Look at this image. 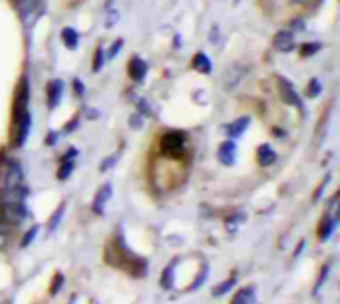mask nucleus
<instances>
[{
	"mask_svg": "<svg viewBox=\"0 0 340 304\" xmlns=\"http://www.w3.org/2000/svg\"><path fill=\"white\" fill-rule=\"evenodd\" d=\"M16 10L26 24V28H30L34 22H38V18H42L46 12L44 0H16Z\"/></svg>",
	"mask_w": 340,
	"mask_h": 304,
	"instance_id": "nucleus-1",
	"label": "nucleus"
},
{
	"mask_svg": "<svg viewBox=\"0 0 340 304\" xmlns=\"http://www.w3.org/2000/svg\"><path fill=\"white\" fill-rule=\"evenodd\" d=\"M185 143H187V138L183 131H167L161 138V151L169 157H179L185 151Z\"/></svg>",
	"mask_w": 340,
	"mask_h": 304,
	"instance_id": "nucleus-2",
	"label": "nucleus"
},
{
	"mask_svg": "<svg viewBox=\"0 0 340 304\" xmlns=\"http://www.w3.org/2000/svg\"><path fill=\"white\" fill-rule=\"evenodd\" d=\"M24 185V171L18 161H8L4 165V177H2V189L0 191H8V189H16Z\"/></svg>",
	"mask_w": 340,
	"mask_h": 304,
	"instance_id": "nucleus-3",
	"label": "nucleus"
},
{
	"mask_svg": "<svg viewBox=\"0 0 340 304\" xmlns=\"http://www.w3.org/2000/svg\"><path fill=\"white\" fill-rule=\"evenodd\" d=\"M2 217L4 221H8L10 225H20L28 217L26 203H16V205H2Z\"/></svg>",
	"mask_w": 340,
	"mask_h": 304,
	"instance_id": "nucleus-4",
	"label": "nucleus"
},
{
	"mask_svg": "<svg viewBox=\"0 0 340 304\" xmlns=\"http://www.w3.org/2000/svg\"><path fill=\"white\" fill-rule=\"evenodd\" d=\"M243 76H245V66L239 64V62H235L233 66L227 68L225 76H223V88L225 90H235L239 86V82H241Z\"/></svg>",
	"mask_w": 340,
	"mask_h": 304,
	"instance_id": "nucleus-5",
	"label": "nucleus"
},
{
	"mask_svg": "<svg viewBox=\"0 0 340 304\" xmlns=\"http://www.w3.org/2000/svg\"><path fill=\"white\" fill-rule=\"evenodd\" d=\"M279 92H281V97H283L285 104L295 106V108H298V110H302V102H300V97H298V94L295 92V88L291 86V82H287L285 78H279Z\"/></svg>",
	"mask_w": 340,
	"mask_h": 304,
	"instance_id": "nucleus-6",
	"label": "nucleus"
},
{
	"mask_svg": "<svg viewBox=\"0 0 340 304\" xmlns=\"http://www.w3.org/2000/svg\"><path fill=\"white\" fill-rule=\"evenodd\" d=\"M110 199H112V183H104L102 187L98 189L96 199H94V203H91L94 213H96V215H104V209H106V205H108Z\"/></svg>",
	"mask_w": 340,
	"mask_h": 304,
	"instance_id": "nucleus-7",
	"label": "nucleus"
},
{
	"mask_svg": "<svg viewBox=\"0 0 340 304\" xmlns=\"http://www.w3.org/2000/svg\"><path fill=\"white\" fill-rule=\"evenodd\" d=\"M217 159L223 165H227V167L235 163V159H237V145H235V141L229 140V141H223V143L219 145Z\"/></svg>",
	"mask_w": 340,
	"mask_h": 304,
	"instance_id": "nucleus-8",
	"label": "nucleus"
},
{
	"mask_svg": "<svg viewBox=\"0 0 340 304\" xmlns=\"http://www.w3.org/2000/svg\"><path fill=\"white\" fill-rule=\"evenodd\" d=\"M62 94H64V82L62 80H52L48 84V108L50 110H54V108L60 106Z\"/></svg>",
	"mask_w": 340,
	"mask_h": 304,
	"instance_id": "nucleus-9",
	"label": "nucleus"
},
{
	"mask_svg": "<svg viewBox=\"0 0 340 304\" xmlns=\"http://www.w3.org/2000/svg\"><path fill=\"white\" fill-rule=\"evenodd\" d=\"M272 44L279 52H291L295 48V34L291 30H281V32L274 34Z\"/></svg>",
	"mask_w": 340,
	"mask_h": 304,
	"instance_id": "nucleus-10",
	"label": "nucleus"
},
{
	"mask_svg": "<svg viewBox=\"0 0 340 304\" xmlns=\"http://www.w3.org/2000/svg\"><path fill=\"white\" fill-rule=\"evenodd\" d=\"M128 70H130V78H132L134 82H141V80L145 78V74H147V64H145L139 56H134V58L130 60Z\"/></svg>",
	"mask_w": 340,
	"mask_h": 304,
	"instance_id": "nucleus-11",
	"label": "nucleus"
},
{
	"mask_svg": "<svg viewBox=\"0 0 340 304\" xmlns=\"http://www.w3.org/2000/svg\"><path fill=\"white\" fill-rule=\"evenodd\" d=\"M257 161H259V165H263V167H271L276 161V153H274V149H272L269 143H263L257 149Z\"/></svg>",
	"mask_w": 340,
	"mask_h": 304,
	"instance_id": "nucleus-12",
	"label": "nucleus"
},
{
	"mask_svg": "<svg viewBox=\"0 0 340 304\" xmlns=\"http://www.w3.org/2000/svg\"><path fill=\"white\" fill-rule=\"evenodd\" d=\"M249 123H251V117L247 116H243V117H239V119H235L233 123H229L227 125V136L229 138H241L243 133H245V129L249 127Z\"/></svg>",
	"mask_w": 340,
	"mask_h": 304,
	"instance_id": "nucleus-13",
	"label": "nucleus"
},
{
	"mask_svg": "<svg viewBox=\"0 0 340 304\" xmlns=\"http://www.w3.org/2000/svg\"><path fill=\"white\" fill-rule=\"evenodd\" d=\"M177 260L179 258H173L165 268H163V273H161V281L159 284L165 288V290H169V288H173V281H175V266H177Z\"/></svg>",
	"mask_w": 340,
	"mask_h": 304,
	"instance_id": "nucleus-14",
	"label": "nucleus"
},
{
	"mask_svg": "<svg viewBox=\"0 0 340 304\" xmlns=\"http://www.w3.org/2000/svg\"><path fill=\"white\" fill-rule=\"evenodd\" d=\"M62 42H64V46L68 48V50H76V48H78V44H80V34L76 32V28L66 26V28L62 30Z\"/></svg>",
	"mask_w": 340,
	"mask_h": 304,
	"instance_id": "nucleus-15",
	"label": "nucleus"
},
{
	"mask_svg": "<svg viewBox=\"0 0 340 304\" xmlns=\"http://www.w3.org/2000/svg\"><path fill=\"white\" fill-rule=\"evenodd\" d=\"M231 304H255V288H253V286L241 288V290L233 296Z\"/></svg>",
	"mask_w": 340,
	"mask_h": 304,
	"instance_id": "nucleus-16",
	"label": "nucleus"
},
{
	"mask_svg": "<svg viewBox=\"0 0 340 304\" xmlns=\"http://www.w3.org/2000/svg\"><path fill=\"white\" fill-rule=\"evenodd\" d=\"M193 68L197 72H201V74H211V62H209V58L205 56L203 52H199L193 58Z\"/></svg>",
	"mask_w": 340,
	"mask_h": 304,
	"instance_id": "nucleus-17",
	"label": "nucleus"
},
{
	"mask_svg": "<svg viewBox=\"0 0 340 304\" xmlns=\"http://www.w3.org/2000/svg\"><path fill=\"white\" fill-rule=\"evenodd\" d=\"M64 211H66V203H60L58 209L54 211V215L48 219V229H50V231H56V229H58V225H60L62 219H64Z\"/></svg>",
	"mask_w": 340,
	"mask_h": 304,
	"instance_id": "nucleus-18",
	"label": "nucleus"
},
{
	"mask_svg": "<svg viewBox=\"0 0 340 304\" xmlns=\"http://www.w3.org/2000/svg\"><path fill=\"white\" fill-rule=\"evenodd\" d=\"M243 221H245V213L237 211V213H235L233 217H229V219H227V223H225V225H227V231H229V233H235V231L239 229V225H241Z\"/></svg>",
	"mask_w": 340,
	"mask_h": 304,
	"instance_id": "nucleus-19",
	"label": "nucleus"
},
{
	"mask_svg": "<svg viewBox=\"0 0 340 304\" xmlns=\"http://www.w3.org/2000/svg\"><path fill=\"white\" fill-rule=\"evenodd\" d=\"M74 159H70V161H62V165H60V169H58V173H56V177L60 179V181H66L70 175L74 173Z\"/></svg>",
	"mask_w": 340,
	"mask_h": 304,
	"instance_id": "nucleus-20",
	"label": "nucleus"
},
{
	"mask_svg": "<svg viewBox=\"0 0 340 304\" xmlns=\"http://www.w3.org/2000/svg\"><path fill=\"white\" fill-rule=\"evenodd\" d=\"M235 282H237V277H231V279H227V281H223L215 290H213V296H223V294H227L233 286H235Z\"/></svg>",
	"mask_w": 340,
	"mask_h": 304,
	"instance_id": "nucleus-21",
	"label": "nucleus"
},
{
	"mask_svg": "<svg viewBox=\"0 0 340 304\" xmlns=\"http://www.w3.org/2000/svg\"><path fill=\"white\" fill-rule=\"evenodd\" d=\"M320 48H322V44H320V42H304V44L300 46V56H302V58L315 56Z\"/></svg>",
	"mask_w": 340,
	"mask_h": 304,
	"instance_id": "nucleus-22",
	"label": "nucleus"
},
{
	"mask_svg": "<svg viewBox=\"0 0 340 304\" xmlns=\"http://www.w3.org/2000/svg\"><path fill=\"white\" fill-rule=\"evenodd\" d=\"M106 64V50L104 48H98L96 50V56H94V72H100Z\"/></svg>",
	"mask_w": 340,
	"mask_h": 304,
	"instance_id": "nucleus-23",
	"label": "nucleus"
},
{
	"mask_svg": "<svg viewBox=\"0 0 340 304\" xmlns=\"http://www.w3.org/2000/svg\"><path fill=\"white\" fill-rule=\"evenodd\" d=\"M320 92H322L320 82H318L317 78H313V80L308 82V86H306V95H308V97H317Z\"/></svg>",
	"mask_w": 340,
	"mask_h": 304,
	"instance_id": "nucleus-24",
	"label": "nucleus"
},
{
	"mask_svg": "<svg viewBox=\"0 0 340 304\" xmlns=\"http://www.w3.org/2000/svg\"><path fill=\"white\" fill-rule=\"evenodd\" d=\"M207 273H209V268H207V264H205L203 271H201V275H199V279H195V281H193V284L189 286V290H195V288H199V286H201V284L207 281Z\"/></svg>",
	"mask_w": 340,
	"mask_h": 304,
	"instance_id": "nucleus-25",
	"label": "nucleus"
},
{
	"mask_svg": "<svg viewBox=\"0 0 340 304\" xmlns=\"http://www.w3.org/2000/svg\"><path fill=\"white\" fill-rule=\"evenodd\" d=\"M121 46H123V40H121V38H117V40L112 44V48H110V52L106 54V58H115V56H117V52L121 50Z\"/></svg>",
	"mask_w": 340,
	"mask_h": 304,
	"instance_id": "nucleus-26",
	"label": "nucleus"
},
{
	"mask_svg": "<svg viewBox=\"0 0 340 304\" xmlns=\"http://www.w3.org/2000/svg\"><path fill=\"white\" fill-rule=\"evenodd\" d=\"M117 157H119V153H113V155H110L108 159H104V161L100 163V171H108V169L117 161Z\"/></svg>",
	"mask_w": 340,
	"mask_h": 304,
	"instance_id": "nucleus-27",
	"label": "nucleus"
},
{
	"mask_svg": "<svg viewBox=\"0 0 340 304\" xmlns=\"http://www.w3.org/2000/svg\"><path fill=\"white\" fill-rule=\"evenodd\" d=\"M38 234V227H32V229H28V233L24 234V239H22V247H28L32 241H34V237Z\"/></svg>",
	"mask_w": 340,
	"mask_h": 304,
	"instance_id": "nucleus-28",
	"label": "nucleus"
},
{
	"mask_svg": "<svg viewBox=\"0 0 340 304\" xmlns=\"http://www.w3.org/2000/svg\"><path fill=\"white\" fill-rule=\"evenodd\" d=\"M141 123H143V117H141V114H134V116L130 117V127L139 129V127H141Z\"/></svg>",
	"mask_w": 340,
	"mask_h": 304,
	"instance_id": "nucleus-29",
	"label": "nucleus"
},
{
	"mask_svg": "<svg viewBox=\"0 0 340 304\" xmlns=\"http://www.w3.org/2000/svg\"><path fill=\"white\" fill-rule=\"evenodd\" d=\"M62 284H64V277H62V275H56V282L52 284L50 292H52V294H58V290L62 288Z\"/></svg>",
	"mask_w": 340,
	"mask_h": 304,
	"instance_id": "nucleus-30",
	"label": "nucleus"
},
{
	"mask_svg": "<svg viewBox=\"0 0 340 304\" xmlns=\"http://www.w3.org/2000/svg\"><path fill=\"white\" fill-rule=\"evenodd\" d=\"M74 90H76V95H84V86H82V82L78 80V78H74Z\"/></svg>",
	"mask_w": 340,
	"mask_h": 304,
	"instance_id": "nucleus-31",
	"label": "nucleus"
},
{
	"mask_svg": "<svg viewBox=\"0 0 340 304\" xmlns=\"http://www.w3.org/2000/svg\"><path fill=\"white\" fill-rule=\"evenodd\" d=\"M58 141V131H48V138H46V145H54Z\"/></svg>",
	"mask_w": 340,
	"mask_h": 304,
	"instance_id": "nucleus-32",
	"label": "nucleus"
},
{
	"mask_svg": "<svg viewBox=\"0 0 340 304\" xmlns=\"http://www.w3.org/2000/svg\"><path fill=\"white\" fill-rule=\"evenodd\" d=\"M328 179H330V177H326V179H324V181L320 183V187L317 189V193H315V201H318V199H320V195H322V191H324V189H326V185H328Z\"/></svg>",
	"mask_w": 340,
	"mask_h": 304,
	"instance_id": "nucleus-33",
	"label": "nucleus"
},
{
	"mask_svg": "<svg viewBox=\"0 0 340 304\" xmlns=\"http://www.w3.org/2000/svg\"><path fill=\"white\" fill-rule=\"evenodd\" d=\"M6 245V227H4V223L0 221V249Z\"/></svg>",
	"mask_w": 340,
	"mask_h": 304,
	"instance_id": "nucleus-34",
	"label": "nucleus"
},
{
	"mask_svg": "<svg viewBox=\"0 0 340 304\" xmlns=\"http://www.w3.org/2000/svg\"><path fill=\"white\" fill-rule=\"evenodd\" d=\"M328 268H330V266H326V268L322 271V275H320V281H318V284H317V286H315V294H317V292H318V288H320V284H322V282L326 281V275H328Z\"/></svg>",
	"mask_w": 340,
	"mask_h": 304,
	"instance_id": "nucleus-35",
	"label": "nucleus"
},
{
	"mask_svg": "<svg viewBox=\"0 0 340 304\" xmlns=\"http://www.w3.org/2000/svg\"><path fill=\"white\" fill-rule=\"evenodd\" d=\"M115 18H119V14H117V12H113L112 16L108 18V28H112L113 24H115Z\"/></svg>",
	"mask_w": 340,
	"mask_h": 304,
	"instance_id": "nucleus-36",
	"label": "nucleus"
},
{
	"mask_svg": "<svg viewBox=\"0 0 340 304\" xmlns=\"http://www.w3.org/2000/svg\"><path fill=\"white\" fill-rule=\"evenodd\" d=\"M76 125H78V119H74L72 123H68V125L64 127V131H72V129H76Z\"/></svg>",
	"mask_w": 340,
	"mask_h": 304,
	"instance_id": "nucleus-37",
	"label": "nucleus"
}]
</instances>
